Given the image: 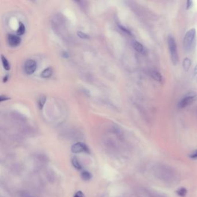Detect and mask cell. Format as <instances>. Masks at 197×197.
I'll list each match as a JSON object with an SVG mask.
<instances>
[{
  "mask_svg": "<svg viewBox=\"0 0 197 197\" xmlns=\"http://www.w3.org/2000/svg\"><path fill=\"white\" fill-rule=\"evenodd\" d=\"M183 68L185 71H189V69L191 65V61L189 58H186L183 61Z\"/></svg>",
  "mask_w": 197,
  "mask_h": 197,
  "instance_id": "obj_11",
  "label": "cell"
},
{
  "mask_svg": "<svg viewBox=\"0 0 197 197\" xmlns=\"http://www.w3.org/2000/svg\"><path fill=\"white\" fill-rule=\"evenodd\" d=\"M193 1H188L187 2V5H186V8L187 9H189L191 8L193 6Z\"/></svg>",
  "mask_w": 197,
  "mask_h": 197,
  "instance_id": "obj_21",
  "label": "cell"
},
{
  "mask_svg": "<svg viewBox=\"0 0 197 197\" xmlns=\"http://www.w3.org/2000/svg\"><path fill=\"white\" fill-rule=\"evenodd\" d=\"M46 101V97L45 96H42L40 97L39 100H38V106L40 109H42L44 107Z\"/></svg>",
  "mask_w": 197,
  "mask_h": 197,
  "instance_id": "obj_15",
  "label": "cell"
},
{
  "mask_svg": "<svg viewBox=\"0 0 197 197\" xmlns=\"http://www.w3.org/2000/svg\"><path fill=\"white\" fill-rule=\"evenodd\" d=\"M20 197H33L32 196H31L30 194H27V193H23L21 194L20 195Z\"/></svg>",
  "mask_w": 197,
  "mask_h": 197,
  "instance_id": "obj_23",
  "label": "cell"
},
{
  "mask_svg": "<svg viewBox=\"0 0 197 197\" xmlns=\"http://www.w3.org/2000/svg\"><path fill=\"white\" fill-rule=\"evenodd\" d=\"M150 75L152 78L155 80L157 82L159 83H163L164 81V78L162 75L160 74L158 71L156 70H153L150 72Z\"/></svg>",
  "mask_w": 197,
  "mask_h": 197,
  "instance_id": "obj_8",
  "label": "cell"
},
{
  "mask_svg": "<svg viewBox=\"0 0 197 197\" xmlns=\"http://www.w3.org/2000/svg\"><path fill=\"white\" fill-rule=\"evenodd\" d=\"M71 151L74 153H88L89 149L87 145L82 142H77L75 143L71 148Z\"/></svg>",
  "mask_w": 197,
  "mask_h": 197,
  "instance_id": "obj_6",
  "label": "cell"
},
{
  "mask_svg": "<svg viewBox=\"0 0 197 197\" xmlns=\"http://www.w3.org/2000/svg\"><path fill=\"white\" fill-rule=\"evenodd\" d=\"M7 80H8V76H5V77L4 78V82H6Z\"/></svg>",
  "mask_w": 197,
  "mask_h": 197,
  "instance_id": "obj_25",
  "label": "cell"
},
{
  "mask_svg": "<svg viewBox=\"0 0 197 197\" xmlns=\"http://www.w3.org/2000/svg\"><path fill=\"white\" fill-rule=\"evenodd\" d=\"M77 34L81 38H82V39H87V38H89V36L87 34H86L85 33H83L82 31H78L77 33Z\"/></svg>",
  "mask_w": 197,
  "mask_h": 197,
  "instance_id": "obj_18",
  "label": "cell"
},
{
  "mask_svg": "<svg viewBox=\"0 0 197 197\" xmlns=\"http://www.w3.org/2000/svg\"><path fill=\"white\" fill-rule=\"evenodd\" d=\"M197 99V94H191L185 97L182 99L179 102L178 104V107L179 108H184L187 107H189L191 104H192Z\"/></svg>",
  "mask_w": 197,
  "mask_h": 197,
  "instance_id": "obj_4",
  "label": "cell"
},
{
  "mask_svg": "<svg viewBox=\"0 0 197 197\" xmlns=\"http://www.w3.org/2000/svg\"><path fill=\"white\" fill-rule=\"evenodd\" d=\"M9 99V98H8V97H7V96H1L0 97V101H1V102H2V101H4L8 100Z\"/></svg>",
  "mask_w": 197,
  "mask_h": 197,
  "instance_id": "obj_22",
  "label": "cell"
},
{
  "mask_svg": "<svg viewBox=\"0 0 197 197\" xmlns=\"http://www.w3.org/2000/svg\"><path fill=\"white\" fill-rule=\"evenodd\" d=\"M196 38V31L195 29H191L186 33L183 41V46L186 51H189L191 50L194 45Z\"/></svg>",
  "mask_w": 197,
  "mask_h": 197,
  "instance_id": "obj_2",
  "label": "cell"
},
{
  "mask_svg": "<svg viewBox=\"0 0 197 197\" xmlns=\"http://www.w3.org/2000/svg\"><path fill=\"white\" fill-rule=\"evenodd\" d=\"M72 164L73 165L74 167L78 169V170H80L82 169V166L81 164H80L78 159L76 157H74L72 160Z\"/></svg>",
  "mask_w": 197,
  "mask_h": 197,
  "instance_id": "obj_13",
  "label": "cell"
},
{
  "mask_svg": "<svg viewBox=\"0 0 197 197\" xmlns=\"http://www.w3.org/2000/svg\"><path fill=\"white\" fill-rule=\"evenodd\" d=\"M81 177L84 181H89L91 178L90 173L87 171H84L81 174Z\"/></svg>",
  "mask_w": 197,
  "mask_h": 197,
  "instance_id": "obj_17",
  "label": "cell"
},
{
  "mask_svg": "<svg viewBox=\"0 0 197 197\" xmlns=\"http://www.w3.org/2000/svg\"><path fill=\"white\" fill-rule=\"evenodd\" d=\"M8 44L12 47H16L20 45L21 42V39L18 36L10 34L8 37Z\"/></svg>",
  "mask_w": 197,
  "mask_h": 197,
  "instance_id": "obj_7",
  "label": "cell"
},
{
  "mask_svg": "<svg viewBox=\"0 0 197 197\" xmlns=\"http://www.w3.org/2000/svg\"><path fill=\"white\" fill-rule=\"evenodd\" d=\"M52 74H53L52 68L49 67V68H46L42 72L41 77L45 79H47V78H50Z\"/></svg>",
  "mask_w": 197,
  "mask_h": 197,
  "instance_id": "obj_10",
  "label": "cell"
},
{
  "mask_svg": "<svg viewBox=\"0 0 197 197\" xmlns=\"http://www.w3.org/2000/svg\"><path fill=\"white\" fill-rule=\"evenodd\" d=\"M194 76H195V78H196L197 82V64L195 68H194Z\"/></svg>",
  "mask_w": 197,
  "mask_h": 197,
  "instance_id": "obj_24",
  "label": "cell"
},
{
  "mask_svg": "<svg viewBox=\"0 0 197 197\" xmlns=\"http://www.w3.org/2000/svg\"><path fill=\"white\" fill-rule=\"evenodd\" d=\"M132 46L134 49L140 53H144L145 52V49L143 45L138 41L133 42Z\"/></svg>",
  "mask_w": 197,
  "mask_h": 197,
  "instance_id": "obj_9",
  "label": "cell"
},
{
  "mask_svg": "<svg viewBox=\"0 0 197 197\" xmlns=\"http://www.w3.org/2000/svg\"><path fill=\"white\" fill-rule=\"evenodd\" d=\"M37 63L35 60L32 59L27 60L25 63L24 69L25 72L27 75H31L35 72L37 69Z\"/></svg>",
  "mask_w": 197,
  "mask_h": 197,
  "instance_id": "obj_5",
  "label": "cell"
},
{
  "mask_svg": "<svg viewBox=\"0 0 197 197\" xmlns=\"http://www.w3.org/2000/svg\"><path fill=\"white\" fill-rule=\"evenodd\" d=\"M160 176V179L164 181H169L173 180L174 179L175 175L174 172L171 169L169 168H166L163 166L162 168H160V173H158Z\"/></svg>",
  "mask_w": 197,
  "mask_h": 197,
  "instance_id": "obj_3",
  "label": "cell"
},
{
  "mask_svg": "<svg viewBox=\"0 0 197 197\" xmlns=\"http://www.w3.org/2000/svg\"><path fill=\"white\" fill-rule=\"evenodd\" d=\"M168 47L169 49V51L171 54V58L172 61V63L176 66L179 63V55L177 49V45L174 37L169 35L168 38Z\"/></svg>",
  "mask_w": 197,
  "mask_h": 197,
  "instance_id": "obj_1",
  "label": "cell"
},
{
  "mask_svg": "<svg viewBox=\"0 0 197 197\" xmlns=\"http://www.w3.org/2000/svg\"><path fill=\"white\" fill-rule=\"evenodd\" d=\"M1 60H2V63L3 66L4 68V69L7 71H9L10 69V66L9 64L8 61L7 60V59L5 57H4V56H1Z\"/></svg>",
  "mask_w": 197,
  "mask_h": 197,
  "instance_id": "obj_12",
  "label": "cell"
},
{
  "mask_svg": "<svg viewBox=\"0 0 197 197\" xmlns=\"http://www.w3.org/2000/svg\"><path fill=\"white\" fill-rule=\"evenodd\" d=\"M74 197H84V195L81 191H79L75 193Z\"/></svg>",
  "mask_w": 197,
  "mask_h": 197,
  "instance_id": "obj_20",
  "label": "cell"
},
{
  "mask_svg": "<svg viewBox=\"0 0 197 197\" xmlns=\"http://www.w3.org/2000/svg\"><path fill=\"white\" fill-rule=\"evenodd\" d=\"M25 31V25L23 23H19V28L17 30V34L19 35H22L23 34H24Z\"/></svg>",
  "mask_w": 197,
  "mask_h": 197,
  "instance_id": "obj_16",
  "label": "cell"
},
{
  "mask_svg": "<svg viewBox=\"0 0 197 197\" xmlns=\"http://www.w3.org/2000/svg\"><path fill=\"white\" fill-rule=\"evenodd\" d=\"M177 194L181 197H185L187 194V190L185 187H181L176 191Z\"/></svg>",
  "mask_w": 197,
  "mask_h": 197,
  "instance_id": "obj_14",
  "label": "cell"
},
{
  "mask_svg": "<svg viewBox=\"0 0 197 197\" xmlns=\"http://www.w3.org/2000/svg\"><path fill=\"white\" fill-rule=\"evenodd\" d=\"M190 158L193 160H197V150L194 151L191 154H190Z\"/></svg>",
  "mask_w": 197,
  "mask_h": 197,
  "instance_id": "obj_19",
  "label": "cell"
}]
</instances>
